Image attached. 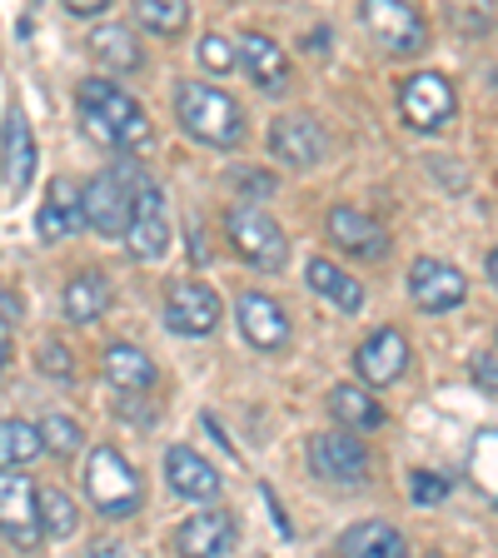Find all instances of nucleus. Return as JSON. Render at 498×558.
Here are the masks:
<instances>
[{
    "instance_id": "f3484780",
    "label": "nucleus",
    "mask_w": 498,
    "mask_h": 558,
    "mask_svg": "<svg viewBox=\"0 0 498 558\" xmlns=\"http://www.w3.org/2000/svg\"><path fill=\"white\" fill-rule=\"evenodd\" d=\"M354 364H360V379L369 384V389H384V384H394L399 374L409 369V339L389 325L374 329V335L360 344Z\"/></svg>"
},
{
    "instance_id": "2eb2a0df",
    "label": "nucleus",
    "mask_w": 498,
    "mask_h": 558,
    "mask_svg": "<svg viewBox=\"0 0 498 558\" xmlns=\"http://www.w3.org/2000/svg\"><path fill=\"white\" fill-rule=\"evenodd\" d=\"M325 225H329V240H335L339 250H349V255H360V259L389 255V230H384L374 215H364L360 205H335Z\"/></svg>"
},
{
    "instance_id": "bb28decb",
    "label": "nucleus",
    "mask_w": 498,
    "mask_h": 558,
    "mask_svg": "<svg viewBox=\"0 0 498 558\" xmlns=\"http://www.w3.org/2000/svg\"><path fill=\"white\" fill-rule=\"evenodd\" d=\"M469 478L484 494L488 509H498V429H478L469 444Z\"/></svg>"
},
{
    "instance_id": "e433bc0d",
    "label": "nucleus",
    "mask_w": 498,
    "mask_h": 558,
    "mask_svg": "<svg viewBox=\"0 0 498 558\" xmlns=\"http://www.w3.org/2000/svg\"><path fill=\"white\" fill-rule=\"evenodd\" d=\"M474 379H478V389L498 395V354H474Z\"/></svg>"
},
{
    "instance_id": "58836bf2",
    "label": "nucleus",
    "mask_w": 498,
    "mask_h": 558,
    "mask_svg": "<svg viewBox=\"0 0 498 558\" xmlns=\"http://www.w3.org/2000/svg\"><path fill=\"white\" fill-rule=\"evenodd\" d=\"M265 499H269V513H275V529H279L284 538H290V519H284V504L275 499V488H269V484H265Z\"/></svg>"
},
{
    "instance_id": "aec40b11",
    "label": "nucleus",
    "mask_w": 498,
    "mask_h": 558,
    "mask_svg": "<svg viewBox=\"0 0 498 558\" xmlns=\"http://www.w3.org/2000/svg\"><path fill=\"white\" fill-rule=\"evenodd\" d=\"M339 558H409V544L394 523L364 519V523H349L339 534Z\"/></svg>"
},
{
    "instance_id": "6e6552de",
    "label": "nucleus",
    "mask_w": 498,
    "mask_h": 558,
    "mask_svg": "<svg viewBox=\"0 0 498 558\" xmlns=\"http://www.w3.org/2000/svg\"><path fill=\"white\" fill-rule=\"evenodd\" d=\"M453 110H459V100H453V85L439 70H418L399 85V116H404L409 130H444L453 120Z\"/></svg>"
},
{
    "instance_id": "2f4dec72",
    "label": "nucleus",
    "mask_w": 498,
    "mask_h": 558,
    "mask_svg": "<svg viewBox=\"0 0 498 558\" xmlns=\"http://www.w3.org/2000/svg\"><path fill=\"white\" fill-rule=\"evenodd\" d=\"M50 205H60V209H65V215H70V225H75V234H81L85 230V225H90V220H85V190L81 185H75V180H70V174H56V180H50Z\"/></svg>"
},
{
    "instance_id": "b1692460",
    "label": "nucleus",
    "mask_w": 498,
    "mask_h": 558,
    "mask_svg": "<svg viewBox=\"0 0 498 558\" xmlns=\"http://www.w3.org/2000/svg\"><path fill=\"white\" fill-rule=\"evenodd\" d=\"M90 56L100 60L105 70H120V75H130V70H139V60H145V50H139L135 31L120 21H105L90 31Z\"/></svg>"
},
{
    "instance_id": "c85d7f7f",
    "label": "nucleus",
    "mask_w": 498,
    "mask_h": 558,
    "mask_svg": "<svg viewBox=\"0 0 498 558\" xmlns=\"http://www.w3.org/2000/svg\"><path fill=\"white\" fill-rule=\"evenodd\" d=\"M135 21L155 35H180L190 25L185 0H135Z\"/></svg>"
},
{
    "instance_id": "a878e982",
    "label": "nucleus",
    "mask_w": 498,
    "mask_h": 558,
    "mask_svg": "<svg viewBox=\"0 0 498 558\" xmlns=\"http://www.w3.org/2000/svg\"><path fill=\"white\" fill-rule=\"evenodd\" d=\"M65 319L70 325H95L105 310H110V279L100 275V269H85V275H75L65 284Z\"/></svg>"
},
{
    "instance_id": "37998d69",
    "label": "nucleus",
    "mask_w": 498,
    "mask_h": 558,
    "mask_svg": "<svg viewBox=\"0 0 498 558\" xmlns=\"http://www.w3.org/2000/svg\"><path fill=\"white\" fill-rule=\"evenodd\" d=\"M488 279H494V290H498V244L488 250Z\"/></svg>"
},
{
    "instance_id": "473e14b6",
    "label": "nucleus",
    "mask_w": 498,
    "mask_h": 558,
    "mask_svg": "<svg viewBox=\"0 0 498 558\" xmlns=\"http://www.w3.org/2000/svg\"><path fill=\"white\" fill-rule=\"evenodd\" d=\"M195 56H199V65L205 70H234L240 65V46L234 40H224V35H199V46H195Z\"/></svg>"
},
{
    "instance_id": "4468645a",
    "label": "nucleus",
    "mask_w": 498,
    "mask_h": 558,
    "mask_svg": "<svg viewBox=\"0 0 498 558\" xmlns=\"http://www.w3.org/2000/svg\"><path fill=\"white\" fill-rule=\"evenodd\" d=\"M269 150H275L279 165L290 170H314L325 160V130L314 125L309 116H279L269 125Z\"/></svg>"
},
{
    "instance_id": "6ab92c4d",
    "label": "nucleus",
    "mask_w": 498,
    "mask_h": 558,
    "mask_svg": "<svg viewBox=\"0 0 498 558\" xmlns=\"http://www.w3.org/2000/svg\"><path fill=\"white\" fill-rule=\"evenodd\" d=\"M234 319H240V335L250 339L255 349H284V339H290V319H284V310H279L269 294L250 290L240 294V304H234Z\"/></svg>"
},
{
    "instance_id": "7ed1b4c3",
    "label": "nucleus",
    "mask_w": 498,
    "mask_h": 558,
    "mask_svg": "<svg viewBox=\"0 0 498 558\" xmlns=\"http://www.w3.org/2000/svg\"><path fill=\"white\" fill-rule=\"evenodd\" d=\"M125 180H130V230H125V250L139 265H160L170 250V215H165V190L155 185L150 170L125 160Z\"/></svg>"
},
{
    "instance_id": "cd10ccee",
    "label": "nucleus",
    "mask_w": 498,
    "mask_h": 558,
    "mask_svg": "<svg viewBox=\"0 0 498 558\" xmlns=\"http://www.w3.org/2000/svg\"><path fill=\"white\" fill-rule=\"evenodd\" d=\"M40 449H46V439H40V424H25V418H0V469L31 464Z\"/></svg>"
},
{
    "instance_id": "a211bd4d",
    "label": "nucleus",
    "mask_w": 498,
    "mask_h": 558,
    "mask_svg": "<svg viewBox=\"0 0 498 558\" xmlns=\"http://www.w3.org/2000/svg\"><path fill=\"white\" fill-rule=\"evenodd\" d=\"M234 46H240L244 75H250L259 90L279 95L284 85H290V56H284V46H279V40H269L265 31H244Z\"/></svg>"
},
{
    "instance_id": "39448f33",
    "label": "nucleus",
    "mask_w": 498,
    "mask_h": 558,
    "mask_svg": "<svg viewBox=\"0 0 498 558\" xmlns=\"http://www.w3.org/2000/svg\"><path fill=\"white\" fill-rule=\"evenodd\" d=\"M224 230H230V240H234V255H240L244 265L265 269V275L284 269V259H290V240H284V230H279V225L269 220L259 205H250V199L230 205Z\"/></svg>"
},
{
    "instance_id": "412c9836",
    "label": "nucleus",
    "mask_w": 498,
    "mask_h": 558,
    "mask_svg": "<svg viewBox=\"0 0 498 558\" xmlns=\"http://www.w3.org/2000/svg\"><path fill=\"white\" fill-rule=\"evenodd\" d=\"M0 165H5V185H11V195H25V190H31V174H35V140H31V125H25L21 110L5 116Z\"/></svg>"
},
{
    "instance_id": "393cba45",
    "label": "nucleus",
    "mask_w": 498,
    "mask_h": 558,
    "mask_svg": "<svg viewBox=\"0 0 498 558\" xmlns=\"http://www.w3.org/2000/svg\"><path fill=\"white\" fill-rule=\"evenodd\" d=\"M329 414H335V424H344L349 434H369L384 424L379 399H374L369 389H360V384H335V389H329Z\"/></svg>"
},
{
    "instance_id": "c9c22d12",
    "label": "nucleus",
    "mask_w": 498,
    "mask_h": 558,
    "mask_svg": "<svg viewBox=\"0 0 498 558\" xmlns=\"http://www.w3.org/2000/svg\"><path fill=\"white\" fill-rule=\"evenodd\" d=\"M11 325H15V300L0 290V369L11 364Z\"/></svg>"
},
{
    "instance_id": "0eeeda50",
    "label": "nucleus",
    "mask_w": 498,
    "mask_h": 558,
    "mask_svg": "<svg viewBox=\"0 0 498 558\" xmlns=\"http://www.w3.org/2000/svg\"><path fill=\"white\" fill-rule=\"evenodd\" d=\"M0 534L11 538L15 548H35L46 538L40 529V494L35 478L21 469H0Z\"/></svg>"
},
{
    "instance_id": "423d86ee",
    "label": "nucleus",
    "mask_w": 498,
    "mask_h": 558,
    "mask_svg": "<svg viewBox=\"0 0 498 558\" xmlns=\"http://www.w3.org/2000/svg\"><path fill=\"white\" fill-rule=\"evenodd\" d=\"M309 469L329 488H364L369 484V449L360 444V434L325 429L309 439Z\"/></svg>"
},
{
    "instance_id": "dca6fc26",
    "label": "nucleus",
    "mask_w": 498,
    "mask_h": 558,
    "mask_svg": "<svg viewBox=\"0 0 498 558\" xmlns=\"http://www.w3.org/2000/svg\"><path fill=\"white\" fill-rule=\"evenodd\" d=\"M234 544V519L224 509H199L174 529V554L180 558H224Z\"/></svg>"
},
{
    "instance_id": "9b49d317",
    "label": "nucleus",
    "mask_w": 498,
    "mask_h": 558,
    "mask_svg": "<svg viewBox=\"0 0 498 558\" xmlns=\"http://www.w3.org/2000/svg\"><path fill=\"white\" fill-rule=\"evenodd\" d=\"M409 300H414L424 314L459 310V304L469 300V279H464V269H453L449 259L418 255L414 265H409Z\"/></svg>"
},
{
    "instance_id": "f8f14e48",
    "label": "nucleus",
    "mask_w": 498,
    "mask_h": 558,
    "mask_svg": "<svg viewBox=\"0 0 498 558\" xmlns=\"http://www.w3.org/2000/svg\"><path fill=\"white\" fill-rule=\"evenodd\" d=\"M364 25L369 35L379 40L384 50H394V56H418L429 31H424V15L404 0H364Z\"/></svg>"
},
{
    "instance_id": "20e7f679",
    "label": "nucleus",
    "mask_w": 498,
    "mask_h": 558,
    "mask_svg": "<svg viewBox=\"0 0 498 558\" xmlns=\"http://www.w3.org/2000/svg\"><path fill=\"white\" fill-rule=\"evenodd\" d=\"M85 499L105 513V519H130L145 499L139 474L116 444H95L90 459H85Z\"/></svg>"
},
{
    "instance_id": "c756f323",
    "label": "nucleus",
    "mask_w": 498,
    "mask_h": 558,
    "mask_svg": "<svg viewBox=\"0 0 498 558\" xmlns=\"http://www.w3.org/2000/svg\"><path fill=\"white\" fill-rule=\"evenodd\" d=\"M75 523H81L75 499L60 494V488H40V529H46V538H70Z\"/></svg>"
},
{
    "instance_id": "4be33fe9",
    "label": "nucleus",
    "mask_w": 498,
    "mask_h": 558,
    "mask_svg": "<svg viewBox=\"0 0 498 558\" xmlns=\"http://www.w3.org/2000/svg\"><path fill=\"white\" fill-rule=\"evenodd\" d=\"M304 279H309V290L314 294H325L335 310H344V314H360L364 310V284L354 275H344V269L335 265V259H325V255H314L309 259V269H304Z\"/></svg>"
},
{
    "instance_id": "f704fd0d",
    "label": "nucleus",
    "mask_w": 498,
    "mask_h": 558,
    "mask_svg": "<svg viewBox=\"0 0 498 558\" xmlns=\"http://www.w3.org/2000/svg\"><path fill=\"white\" fill-rule=\"evenodd\" d=\"M409 499L424 504V509H429V504H444L449 499V478L429 474V469H414V474H409Z\"/></svg>"
},
{
    "instance_id": "79ce46f5",
    "label": "nucleus",
    "mask_w": 498,
    "mask_h": 558,
    "mask_svg": "<svg viewBox=\"0 0 498 558\" xmlns=\"http://www.w3.org/2000/svg\"><path fill=\"white\" fill-rule=\"evenodd\" d=\"M304 50H314V56H325V50H329V31H314L309 40H304Z\"/></svg>"
},
{
    "instance_id": "f03ea898",
    "label": "nucleus",
    "mask_w": 498,
    "mask_h": 558,
    "mask_svg": "<svg viewBox=\"0 0 498 558\" xmlns=\"http://www.w3.org/2000/svg\"><path fill=\"white\" fill-rule=\"evenodd\" d=\"M174 116H180L185 135H195L199 145H215V150H234L244 140V110L234 105V95L215 90V85L180 81L174 85Z\"/></svg>"
},
{
    "instance_id": "5701e85b",
    "label": "nucleus",
    "mask_w": 498,
    "mask_h": 558,
    "mask_svg": "<svg viewBox=\"0 0 498 558\" xmlns=\"http://www.w3.org/2000/svg\"><path fill=\"white\" fill-rule=\"evenodd\" d=\"M105 379L120 395H145V389H155V360L139 344H110L105 349Z\"/></svg>"
},
{
    "instance_id": "1a4fd4ad",
    "label": "nucleus",
    "mask_w": 498,
    "mask_h": 558,
    "mask_svg": "<svg viewBox=\"0 0 498 558\" xmlns=\"http://www.w3.org/2000/svg\"><path fill=\"white\" fill-rule=\"evenodd\" d=\"M220 325V294L199 279H174L165 294V329L185 339H205Z\"/></svg>"
},
{
    "instance_id": "ddd939ff",
    "label": "nucleus",
    "mask_w": 498,
    "mask_h": 558,
    "mask_svg": "<svg viewBox=\"0 0 498 558\" xmlns=\"http://www.w3.org/2000/svg\"><path fill=\"white\" fill-rule=\"evenodd\" d=\"M165 478H170V488L190 504L220 499V469L209 464V459H199V449H190V444H170V449H165Z\"/></svg>"
},
{
    "instance_id": "9d476101",
    "label": "nucleus",
    "mask_w": 498,
    "mask_h": 558,
    "mask_svg": "<svg viewBox=\"0 0 498 558\" xmlns=\"http://www.w3.org/2000/svg\"><path fill=\"white\" fill-rule=\"evenodd\" d=\"M85 220L90 230H100L105 240H120L130 230V180L125 165H110V170L90 174L85 180Z\"/></svg>"
},
{
    "instance_id": "a19ab883",
    "label": "nucleus",
    "mask_w": 498,
    "mask_h": 558,
    "mask_svg": "<svg viewBox=\"0 0 498 558\" xmlns=\"http://www.w3.org/2000/svg\"><path fill=\"white\" fill-rule=\"evenodd\" d=\"M190 259H199V265L209 259V250H205V230H199V225H190Z\"/></svg>"
},
{
    "instance_id": "4c0bfd02",
    "label": "nucleus",
    "mask_w": 498,
    "mask_h": 558,
    "mask_svg": "<svg viewBox=\"0 0 498 558\" xmlns=\"http://www.w3.org/2000/svg\"><path fill=\"white\" fill-rule=\"evenodd\" d=\"M85 558H130V554L116 544V538H95V544L85 548Z\"/></svg>"
},
{
    "instance_id": "72a5a7b5",
    "label": "nucleus",
    "mask_w": 498,
    "mask_h": 558,
    "mask_svg": "<svg viewBox=\"0 0 498 558\" xmlns=\"http://www.w3.org/2000/svg\"><path fill=\"white\" fill-rule=\"evenodd\" d=\"M35 369L50 374V379H70L75 360H70V349L60 344V339H40V344H35Z\"/></svg>"
},
{
    "instance_id": "ea45409f",
    "label": "nucleus",
    "mask_w": 498,
    "mask_h": 558,
    "mask_svg": "<svg viewBox=\"0 0 498 558\" xmlns=\"http://www.w3.org/2000/svg\"><path fill=\"white\" fill-rule=\"evenodd\" d=\"M105 5H110V0H65V11H70V15H100Z\"/></svg>"
},
{
    "instance_id": "7c9ffc66",
    "label": "nucleus",
    "mask_w": 498,
    "mask_h": 558,
    "mask_svg": "<svg viewBox=\"0 0 498 558\" xmlns=\"http://www.w3.org/2000/svg\"><path fill=\"white\" fill-rule=\"evenodd\" d=\"M40 439H46L50 453H60V459H65V453H75L85 444V434H81V424H75V418L46 414V418H40Z\"/></svg>"
},
{
    "instance_id": "f257e3e1",
    "label": "nucleus",
    "mask_w": 498,
    "mask_h": 558,
    "mask_svg": "<svg viewBox=\"0 0 498 558\" xmlns=\"http://www.w3.org/2000/svg\"><path fill=\"white\" fill-rule=\"evenodd\" d=\"M75 105H81V125L90 130L100 145H110V150H120V155L145 150V145L155 140L150 116L139 110V100L120 90L116 81H105V75H90V81H81V90H75Z\"/></svg>"
}]
</instances>
